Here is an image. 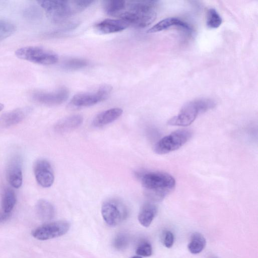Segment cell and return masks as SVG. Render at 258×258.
<instances>
[{"mask_svg": "<svg viewBox=\"0 0 258 258\" xmlns=\"http://www.w3.org/2000/svg\"><path fill=\"white\" fill-rule=\"evenodd\" d=\"M157 1L135 0L126 1V7L117 18L129 26L145 28L156 19L158 7Z\"/></svg>", "mask_w": 258, "mask_h": 258, "instance_id": "1", "label": "cell"}, {"mask_svg": "<svg viewBox=\"0 0 258 258\" xmlns=\"http://www.w3.org/2000/svg\"><path fill=\"white\" fill-rule=\"evenodd\" d=\"M140 177L146 195L152 202L162 200L175 186L174 177L166 172H149Z\"/></svg>", "mask_w": 258, "mask_h": 258, "instance_id": "2", "label": "cell"}, {"mask_svg": "<svg viewBox=\"0 0 258 258\" xmlns=\"http://www.w3.org/2000/svg\"><path fill=\"white\" fill-rule=\"evenodd\" d=\"M39 6L49 18L55 23L62 22L71 16L81 12L94 2L92 0L39 1Z\"/></svg>", "mask_w": 258, "mask_h": 258, "instance_id": "3", "label": "cell"}, {"mask_svg": "<svg viewBox=\"0 0 258 258\" xmlns=\"http://www.w3.org/2000/svg\"><path fill=\"white\" fill-rule=\"evenodd\" d=\"M215 102L210 99L199 98L186 103L179 113L167 122L168 124L174 126H187L192 123L199 114L213 109Z\"/></svg>", "mask_w": 258, "mask_h": 258, "instance_id": "4", "label": "cell"}, {"mask_svg": "<svg viewBox=\"0 0 258 258\" xmlns=\"http://www.w3.org/2000/svg\"><path fill=\"white\" fill-rule=\"evenodd\" d=\"M16 56L23 60L42 65L56 63L58 60L57 55L48 49L38 46H25L17 49Z\"/></svg>", "mask_w": 258, "mask_h": 258, "instance_id": "5", "label": "cell"}, {"mask_svg": "<svg viewBox=\"0 0 258 258\" xmlns=\"http://www.w3.org/2000/svg\"><path fill=\"white\" fill-rule=\"evenodd\" d=\"M192 136L191 132L188 129L174 131L160 139L154 147V151L162 155L175 151L187 142Z\"/></svg>", "mask_w": 258, "mask_h": 258, "instance_id": "6", "label": "cell"}, {"mask_svg": "<svg viewBox=\"0 0 258 258\" xmlns=\"http://www.w3.org/2000/svg\"><path fill=\"white\" fill-rule=\"evenodd\" d=\"M101 214L104 220L108 225L114 226L127 218L128 210L123 202L113 199L103 203L101 207Z\"/></svg>", "mask_w": 258, "mask_h": 258, "instance_id": "7", "label": "cell"}, {"mask_svg": "<svg viewBox=\"0 0 258 258\" xmlns=\"http://www.w3.org/2000/svg\"><path fill=\"white\" fill-rule=\"evenodd\" d=\"M112 90L109 85H103L96 91L79 93L72 98L70 105L75 108L91 106L107 98Z\"/></svg>", "mask_w": 258, "mask_h": 258, "instance_id": "8", "label": "cell"}, {"mask_svg": "<svg viewBox=\"0 0 258 258\" xmlns=\"http://www.w3.org/2000/svg\"><path fill=\"white\" fill-rule=\"evenodd\" d=\"M70 227V224L65 221L46 223L34 229L32 235L38 240H46L65 234Z\"/></svg>", "mask_w": 258, "mask_h": 258, "instance_id": "9", "label": "cell"}, {"mask_svg": "<svg viewBox=\"0 0 258 258\" xmlns=\"http://www.w3.org/2000/svg\"><path fill=\"white\" fill-rule=\"evenodd\" d=\"M34 172L37 183L43 187H50L54 180L50 163L45 159L38 160L34 166Z\"/></svg>", "mask_w": 258, "mask_h": 258, "instance_id": "10", "label": "cell"}, {"mask_svg": "<svg viewBox=\"0 0 258 258\" xmlns=\"http://www.w3.org/2000/svg\"><path fill=\"white\" fill-rule=\"evenodd\" d=\"M69 95L67 88H61L55 92H36L33 93L34 100L40 104L47 106H55L65 102Z\"/></svg>", "mask_w": 258, "mask_h": 258, "instance_id": "11", "label": "cell"}, {"mask_svg": "<svg viewBox=\"0 0 258 258\" xmlns=\"http://www.w3.org/2000/svg\"><path fill=\"white\" fill-rule=\"evenodd\" d=\"M22 160L19 155H15L8 164L7 175L10 185L16 188H20L23 182Z\"/></svg>", "mask_w": 258, "mask_h": 258, "instance_id": "12", "label": "cell"}, {"mask_svg": "<svg viewBox=\"0 0 258 258\" xmlns=\"http://www.w3.org/2000/svg\"><path fill=\"white\" fill-rule=\"evenodd\" d=\"M30 111L29 107H22L5 113L0 116V129L8 128L21 122Z\"/></svg>", "mask_w": 258, "mask_h": 258, "instance_id": "13", "label": "cell"}, {"mask_svg": "<svg viewBox=\"0 0 258 258\" xmlns=\"http://www.w3.org/2000/svg\"><path fill=\"white\" fill-rule=\"evenodd\" d=\"M172 27L180 28L188 33H190L192 31L190 25L186 22L177 18L169 17L161 20L153 26L148 30V33L158 32L168 29Z\"/></svg>", "mask_w": 258, "mask_h": 258, "instance_id": "14", "label": "cell"}, {"mask_svg": "<svg viewBox=\"0 0 258 258\" xmlns=\"http://www.w3.org/2000/svg\"><path fill=\"white\" fill-rule=\"evenodd\" d=\"M129 25L121 19H106L95 25L96 30L102 34H110L121 32L128 27Z\"/></svg>", "mask_w": 258, "mask_h": 258, "instance_id": "15", "label": "cell"}, {"mask_svg": "<svg viewBox=\"0 0 258 258\" xmlns=\"http://www.w3.org/2000/svg\"><path fill=\"white\" fill-rule=\"evenodd\" d=\"M83 121V118L81 115H72L58 121L54 125V129L58 133H65L79 127Z\"/></svg>", "mask_w": 258, "mask_h": 258, "instance_id": "16", "label": "cell"}, {"mask_svg": "<svg viewBox=\"0 0 258 258\" xmlns=\"http://www.w3.org/2000/svg\"><path fill=\"white\" fill-rule=\"evenodd\" d=\"M122 112L120 108H112L102 111L95 117L92 124L96 127L106 125L119 118Z\"/></svg>", "mask_w": 258, "mask_h": 258, "instance_id": "17", "label": "cell"}, {"mask_svg": "<svg viewBox=\"0 0 258 258\" xmlns=\"http://www.w3.org/2000/svg\"><path fill=\"white\" fill-rule=\"evenodd\" d=\"M157 212L155 205L151 202L145 203L139 212L138 220L142 226L147 227L150 225Z\"/></svg>", "mask_w": 258, "mask_h": 258, "instance_id": "18", "label": "cell"}, {"mask_svg": "<svg viewBox=\"0 0 258 258\" xmlns=\"http://www.w3.org/2000/svg\"><path fill=\"white\" fill-rule=\"evenodd\" d=\"M36 211L39 219L44 222L51 220L55 215L53 206L45 200H40L37 202Z\"/></svg>", "mask_w": 258, "mask_h": 258, "instance_id": "19", "label": "cell"}, {"mask_svg": "<svg viewBox=\"0 0 258 258\" xmlns=\"http://www.w3.org/2000/svg\"><path fill=\"white\" fill-rule=\"evenodd\" d=\"M126 6V1L121 0L105 1L103 7L105 13L111 16L117 17L123 12Z\"/></svg>", "mask_w": 258, "mask_h": 258, "instance_id": "20", "label": "cell"}, {"mask_svg": "<svg viewBox=\"0 0 258 258\" xmlns=\"http://www.w3.org/2000/svg\"><path fill=\"white\" fill-rule=\"evenodd\" d=\"M16 201L17 198L15 191L10 188H6L2 197L1 210L7 213H11Z\"/></svg>", "mask_w": 258, "mask_h": 258, "instance_id": "21", "label": "cell"}, {"mask_svg": "<svg viewBox=\"0 0 258 258\" xmlns=\"http://www.w3.org/2000/svg\"><path fill=\"white\" fill-rule=\"evenodd\" d=\"M206 244V241L204 236L199 232H195L191 236L187 247L191 253L198 254L204 249Z\"/></svg>", "mask_w": 258, "mask_h": 258, "instance_id": "22", "label": "cell"}, {"mask_svg": "<svg viewBox=\"0 0 258 258\" xmlns=\"http://www.w3.org/2000/svg\"><path fill=\"white\" fill-rule=\"evenodd\" d=\"M88 64V61L81 58H70L64 60L62 64L63 69L67 70H76L86 67Z\"/></svg>", "mask_w": 258, "mask_h": 258, "instance_id": "23", "label": "cell"}, {"mask_svg": "<svg viewBox=\"0 0 258 258\" xmlns=\"http://www.w3.org/2000/svg\"><path fill=\"white\" fill-rule=\"evenodd\" d=\"M222 23V19L217 12L213 9H209L207 12L206 24L212 29L218 28Z\"/></svg>", "mask_w": 258, "mask_h": 258, "instance_id": "24", "label": "cell"}, {"mask_svg": "<svg viewBox=\"0 0 258 258\" xmlns=\"http://www.w3.org/2000/svg\"><path fill=\"white\" fill-rule=\"evenodd\" d=\"M16 30V25L12 22L0 20V41L8 38Z\"/></svg>", "mask_w": 258, "mask_h": 258, "instance_id": "25", "label": "cell"}, {"mask_svg": "<svg viewBox=\"0 0 258 258\" xmlns=\"http://www.w3.org/2000/svg\"><path fill=\"white\" fill-rule=\"evenodd\" d=\"M129 237L125 233L118 234L113 241V247L117 250H123L128 245Z\"/></svg>", "mask_w": 258, "mask_h": 258, "instance_id": "26", "label": "cell"}, {"mask_svg": "<svg viewBox=\"0 0 258 258\" xmlns=\"http://www.w3.org/2000/svg\"><path fill=\"white\" fill-rule=\"evenodd\" d=\"M136 253L143 256H150L152 254V247L150 243L143 242L137 248Z\"/></svg>", "mask_w": 258, "mask_h": 258, "instance_id": "27", "label": "cell"}, {"mask_svg": "<svg viewBox=\"0 0 258 258\" xmlns=\"http://www.w3.org/2000/svg\"><path fill=\"white\" fill-rule=\"evenodd\" d=\"M174 243V235L173 233L167 231L165 232L163 238V243L165 247L170 248L172 246Z\"/></svg>", "mask_w": 258, "mask_h": 258, "instance_id": "28", "label": "cell"}, {"mask_svg": "<svg viewBox=\"0 0 258 258\" xmlns=\"http://www.w3.org/2000/svg\"><path fill=\"white\" fill-rule=\"evenodd\" d=\"M11 213H7L3 211H0V223L7 220L11 216Z\"/></svg>", "mask_w": 258, "mask_h": 258, "instance_id": "29", "label": "cell"}, {"mask_svg": "<svg viewBox=\"0 0 258 258\" xmlns=\"http://www.w3.org/2000/svg\"><path fill=\"white\" fill-rule=\"evenodd\" d=\"M7 2L4 1H0V11L4 9L7 6Z\"/></svg>", "mask_w": 258, "mask_h": 258, "instance_id": "30", "label": "cell"}, {"mask_svg": "<svg viewBox=\"0 0 258 258\" xmlns=\"http://www.w3.org/2000/svg\"><path fill=\"white\" fill-rule=\"evenodd\" d=\"M4 108V105L2 103H0V111H1Z\"/></svg>", "mask_w": 258, "mask_h": 258, "instance_id": "31", "label": "cell"}, {"mask_svg": "<svg viewBox=\"0 0 258 258\" xmlns=\"http://www.w3.org/2000/svg\"><path fill=\"white\" fill-rule=\"evenodd\" d=\"M132 258H142V257L140 256H135L132 257Z\"/></svg>", "mask_w": 258, "mask_h": 258, "instance_id": "32", "label": "cell"}]
</instances>
